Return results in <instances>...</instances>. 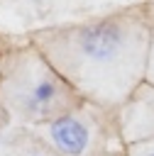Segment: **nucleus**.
Instances as JSON below:
<instances>
[{"instance_id":"5","label":"nucleus","mask_w":154,"mask_h":156,"mask_svg":"<svg viewBox=\"0 0 154 156\" xmlns=\"http://www.w3.org/2000/svg\"><path fill=\"white\" fill-rule=\"evenodd\" d=\"M130 156H154V139L130 144Z\"/></svg>"},{"instance_id":"1","label":"nucleus","mask_w":154,"mask_h":156,"mask_svg":"<svg viewBox=\"0 0 154 156\" xmlns=\"http://www.w3.org/2000/svg\"><path fill=\"white\" fill-rule=\"evenodd\" d=\"M152 27L137 15L100 17L46 44V61L83 98L103 107H122L147 78Z\"/></svg>"},{"instance_id":"6","label":"nucleus","mask_w":154,"mask_h":156,"mask_svg":"<svg viewBox=\"0 0 154 156\" xmlns=\"http://www.w3.org/2000/svg\"><path fill=\"white\" fill-rule=\"evenodd\" d=\"M144 83L154 88V29H152V44H149V61H147V78H144Z\"/></svg>"},{"instance_id":"7","label":"nucleus","mask_w":154,"mask_h":156,"mask_svg":"<svg viewBox=\"0 0 154 156\" xmlns=\"http://www.w3.org/2000/svg\"><path fill=\"white\" fill-rule=\"evenodd\" d=\"M20 156H49L46 151H37V149H29V151H24V154H20Z\"/></svg>"},{"instance_id":"4","label":"nucleus","mask_w":154,"mask_h":156,"mask_svg":"<svg viewBox=\"0 0 154 156\" xmlns=\"http://www.w3.org/2000/svg\"><path fill=\"white\" fill-rule=\"evenodd\" d=\"M120 132L127 144L154 139V88L142 83L134 95L122 105Z\"/></svg>"},{"instance_id":"3","label":"nucleus","mask_w":154,"mask_h":156,"mask_svg":"<svg viewBox=\"0 0 154 156\" xmlns=\"http://www.w3.org/2000/svg\"><path fill=\"white\" fill-rule=\"evenodd\" d=\"M42 139L59 156H100L105 144V129L93 112L78 107L37 124Z\"/></svg>"},{"instance_id":"2","label":"nucleus","mask_w":154,"mask_h":156,"mask_svg":"<svg viewBox=\"0 0 154 156\" xmlns=\"http://www.w3.org/2000/svg\"><path fill=\"white\" fill-rule=\"evenodd\" d=\"M0 102L17 122L44 124L81 105V95L39 54H15L0 73Z\"/></svg>"}]
</instances>
